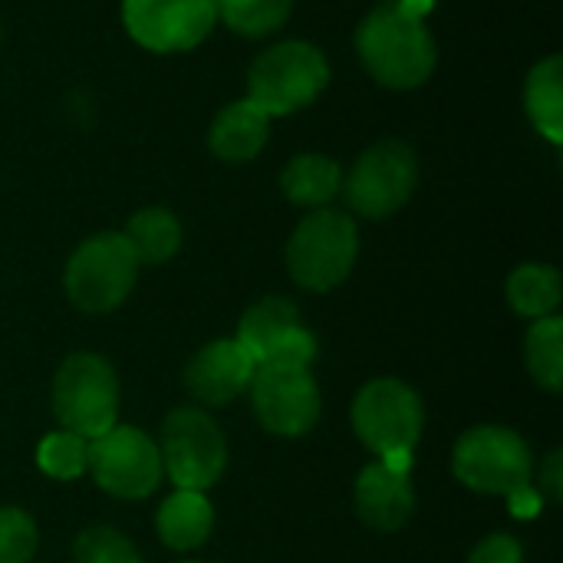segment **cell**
I'll return each instance as SVG.
<instances>
[{"mask_svg": "<svg viewBox=\"0 0 563 563\" xmlns=\"http://www.w3.org/2000/svg\"><path fill=\"white\" fill-rule=\"evenodd\" d=\"M356 53L366 73L386 89H416L435 73V40L422 16L399 3H379L356 26Z\"/></svg>", "mask_w": 563, "mask_h": 563, "instance_id": "obj_1", "label": "cell"}, {"mask_svg": "<svg viewBox=\"0 0 563 563\" xmlns=\"http://www.w3.org/2000/svg\"><path fill=\"white\" fill-rule=\"evenodd\" d=\"M284 257L297 287L310 294H330L356 267L360 228L350 211L317 208L294 228Z\"/></svg>", "mask_w": 563, "mask_h": 563, "instance_id": "obj_2", "label": "cell"}, {"mask_svg": "<svg viewBox=\"0 0 563 563\" xmlns=\"http://www.w3.org/2000/svg\"><path fill=\"white\" fill-rule=\"evenodd\" d=\"M53 416L59 429L82 435L86 442L119 426V376L99 353H73L59 363L49 389Z\"/></svg>", "mask_w": 563, "mask_h": 563, "instance_id": "obj_3", "label": "cell"}, {"mask_svg": "<svg viewBox=\"0 0 563 563\" xmlns=\"http://www.w3.org/2000/svg\"><path fill=\"white\" fill-rule=\"evenodd\" d=\"M330 86L327 56L307 40H284L257 53L247 69V99L261 106L271 119L290 115L317 102Z\"/></svg>", "mask_w": 563, "mask_h": 563, "instance_id": "obj_4", "label": "cell"}, {"mask_svg": "<svg viewBox=\"0 0 563 563\" xmlns=\"http://www.w3.org/2000/svg\"><path fill=\"white\" fill-rule=\"evenodd\" d=\"M139 267L142 264L122 231H99L69 254L63 287L76 310L112 313L129 300L139 280Z\"/></svg>", "mask_w": 563, "mask_h": 563, "instance_id": "obj_5", "label": "cell"}, {"mask_svg": "<svg viewBox=\"0 0 563 563\" xmlns=\"http://www.w3.org/2000/svg\"><path fill=\"white\" fill-rule=\"evenodd\" d=\"M162 472L175 488L208 492L228 468V439L221 426L201 406L172 409L158 429Z\"/></svg>", "mask_w": 563, "mask_h": 563, "instance_id": "obj_6", "label": "cell"}, {"mask_svg": "<svg viewBox=\"0 0 563 563\" xmlns=\"http://www.w3.org/2000/svg\"><path fill=\"white\" fill-rule=\"evenodd\" d=\"M455 478L475 495L508 498L518 488L531 485L534 459L528 442L508 426H472L459 435L452 449Z\"/></svg>", "mask_w": 563, "mask_h": 563, "instance_id": "obj_7", "label": "cell"}, {"mask_svg": "<svg viewBox=\"0 0 563 563\" xmlns=\"http://www.w3.org/2000/svg\"><path fill=\"white\" fill-rule=\"evenodd\" d=\"M350 419L356 439L376 459L416 455L426 426V406L409 383L396 376H379L356 393Z\"/></svg>", "mask_w": 563, "mask_h": 563, "instance_id": "obj_8", "label": "cell"}, {"mask_svg": "<svg viewBox=\"0 0 563 563\" xmlns=\"http://www.w3.org/2000/svg\"><path fill=\"white\" fill-rule=\"evenodd\" d=\"M419 185V162L406 142L383 139L369 145L350 172H343L340 195L346 208L369 221H386L412 198Z\"/></svg>", "mask_w": 563, "mask_h": 563, "instance_id": "obj_9", "label": "cell"}, {"mask_svg": "<svg viewBox=\"0 0 563 563\" xmlns=\"http://www.w3.org/2000/svg\"><path fill=\"white\" fill-rule=\"evenodd\" d=\"M247 396L261 429L277 439H303L320 422L323 399L313 366L264 360L257 363Z\"/></svg>", "mask_w": 563, "mask_h": 563, "instance_id": "obj_10", "label": "cell"}, {"mask_svg": "<svg viewBox=\"0 0 563 563\" xmlns=\"http://www.w3.org/2000/svg\"><path fill=\"white\" fill-rule=\"evenodd\" d=\"M89 475L106 495L119 501H142L155 495L165 478L158 442L135 426H112L106 435L89 442Z\"/></svg>", "mask_w": 563, "mask_h": 563, "instance_id": "obj_11", "label": "cell"}, {"mask_svg": "<svg viewBox=\"0 0 563 563\" xmlns=\"http://www.w3.org/2000/svg\"><path fill=\"white\" fill-rule=\"evenodd\" d=\"M129 36L148 53H188L218 23L214 0H122Z\"/></svg>", "mask_w": 563, "mask_h": 563, "instance_id": "obj_12", "label": "cell"}, {"mask_svg": "<svg viewBox=\"0 0 563 563\" xmlns=\"http://www.w3.org/2000/svg\"><path fill=\"white\" fill-rule=\"evenodd\" d=\"M257 373V360L231 336L205 343L185 366V389L201 409H221L238 402Z\"/></svg>", "mask_w": 563, "mask_h": 563, "instance_id": "obj_13", "label": "cell"}, {"mask_svg": "<svg viewBox=\"0 0 563 563\" xmlns=\"http://www.w3.org/2000/svg\"><path fill=\"white\" fill-rule=\"evenodd\" d=\"M353 505L369 531L376 534L402 531L416 515L412 472H396L383 462L366 465L353 485Z\"/></svg>", "mask_w": 563, "mask_h": 563, "instance_id": "obj_14", "label": "cell"}, {"mask_svg": "<svg viewBox=\"0 0 563 563\" xmlns=\"http://www.w3.org/2000/svg\"><path fill=\"white\" fill-rule=\"evenodd\" d=\"M267 139H271V115L261 106H254L247 96L224 106L214 115L211 132H208L211 152L221 162H231V165L257 158L261 148L267 145Z\"/></svg>", "mask_w": 563, "mask_h": 563, "instance_id": "obj_15", "label": "cell"}, {"mask_svg": "<svg viewBox=\"0 0 563 563\" xmlns=\"http://www.w3.org/2000/svg\"><path fill=\"white\" fill-rule=\"evenodd\" d=\"M155 531L175 554L205 548L214 531V505L208 501V492L175 488L155 515Z\"/></svg>", "mask_w": 563, "mask_h": 563, "instance_id": "obj_16", "label": "cell"}, {"mask_svg": "<svg viewBox=\"0 0 563 563\" xmlns=\"http://www.w3.org/2000/svg\"><path fill=\"white\" fill-rule=\"evenodd\" d=\"M343 185V168L340 162L317 155V152H303L294 155L284 172H280V191L290 205L297 208H330V201L340 195Z\"/></svg>", "mask_w": 563, "mask_h": 563, "instance_id": "obj_17", "label": "cell"}, {"mask_svg": "<svg viewBox=\"0 0 563 563\" xmlns=\"http://www.w3.org/2000/svg\"><path fill=\"white\" fill-rule=\"evenodd\" d=\"M300 323H303V317H300L294 300H287V297H264V300H257L254 307L244 310L234 340L261 363Z\"/></svg>", "mask_w": 563, "mask_h": 563, "instance_id": "obj_18", "label": "cell"}, {"mask_svg": "<svg viewBox=\"0 0 563 563\" xmlns=\"http://www.w3.org/2000/svg\"><path fill=\"white\" fill-rule=\"evenodd\" d=\"M508 307L525 320L554 317L563 300L561 271L551 264H521L505 280Z\"/></svg>", "mask_w": 563, "mask_h": 563, "instance_id": "obj_19", "label": "cell"}, {"mask_svg": "<svg viewBox=\"0 0 563 563\" xmlns=\"http://www.w3.org/2000/svg\"><path fill=\"white\" fill-rule=\"evenodd\" d=\"M525 109L534 129L551 139L554 145L563 142V59L554 53L531 66L525 82Z\"/></svg>", "mask_w": 563, "mask_h": 563, "instance_id": "obj_20", "label": "cell"}, {"mask_svg": "<svg viewBox=\"0 0 563 563\" xmlns=\"http://www.w3.org/2000/svg\"><path fill=\"white\" fill-rule=\"evenodd\" d=\"M122 238L135 251L139 264H165L181 247V224L168 208H142L129 218Z\"/></svg>", "mask_w": 563, "mask_h": 563, "instance_id": "obj_21", "label": "cell"}, {"mask_svg": "<svg viewBox=\"0 0 563 563\" xmlns=\"http://www.w3.org/2000/svg\"><path fill=\"white\" fill-rule=\"evenodd\" d=\"M525 363L531 379L548 389V393H561L563 389V320L544 317V320H531L528 336H525Z\"/></svg>", "mask_w": 563, "mask_h": 563, "instance_id": "obj_22", "label": "cell"}, {"mask_svg": "<svg viewBox=\"0 0 563 563\" xmlns=\"http://www.w3.org/2000/svg\"><path fill=\"white\" fill-rule=\"evenodd\" d=\"M218 20L238 36L261 40L280 30L294 10V0H214Z\"/></svg>", "mask_w": 563, "mask_h": 563, "instance_id": "obj_23", "label": "cell"}, {"mask_svg": "<svg viewBox=\"0 0 563 563\" xmlns=\"http://www.w3.org/2000/svg\"><path fill=\"white\" fill-rule=\"evenodd\" d=\"M36 465L53 482H76L89 472V442L76 432H49L36 445Z\"/></svg>", "mask_w": 563, "mask_h": 563, "instance_id": "obj_24", "label": "cell"}, {"mask_svg": "<svg viewBox=\"0 0 563 563\" xmlns=\"http://www.w3.org/2000/svg\"><path fill=\"white\" fill-rule=\"evenodd\" d=\"M73 563H145L142 554L135 551V544L109 528V525H96L76 534L73 541Z\"/></svg>", "mask_w": 563, "mask_h": 563, "instance_id": "obj_25", "label": "cell"}, {"mask_svg": "<svg viewBox=\"0 0 563 563\" xmlns=\"http://www.w3.org/2000/svg\"><path fill=\"white\" fill-rule=\"evenodd\" d=\"M40 548L36 521L13 505H0V563H30Z\"/></svg>", "mask_w": 563, "mask_h": 563, "instance_id": "obj_26", "label": "cell"}, {"mask_svg": "<svg viewBox=\"0 0 563 563\" xmlns=\"http://www.w3.org/2000/svg\"><path fill=\"white\" fill-rule=\"evenodd\" d=\"M264 360H274V363H297V366H313V360H317V336L300 323V327H294ZM261 360V363H264Z\"/></svg>", "mask_w": 563, "mask_h": 563, "instance_id": "obj_27", "label": "cell"}, {"mask_svg": "<svg viewBox=\"0 0 563 563\" xmlns=\"http://www.w3.org/2000/svg\"><path fill=\"white\" fill-rule=\"evenodd\" d=\"M468 563H525V548L518 538L495 531L485 541H478L468 554Z\"/></svg>", "mask_w": 563, "mask_h": 563, "instance_id": "obj_28", "label": "cell"}, {"mask_svg": "<svg viewBox=\"0 0 563 563\" xmlns=\"http://www.w3.org/2000/svg\"><path fill=\"white\" fill-rule=\"evenodd\" d=\"M538 492L548 505H561L563 501V452L554 449L544 465L538 468Z\"/></svg>", "mask_w": 563, "mask_h": 563, "instance_id": "obj_29", "label": "cell"}, {"mask_svg": "<svg viewBox=\"0 0 563 563\" xmlns=\"http://www.w3.org/2000/svg\"><path fill=\"white\" fill-rule=\"evenodd\" d=\"M544 505H548V501L541 498V492H538L534 485H525V488H518L515 495H508V508H511V515L521 518V521L541 518Z\"/></svg>", "mask_w": 563, "mask_h": 563, "instance_id": "obj_30", "label": "cell"}, {"mask_svg": "<svg viewBox=\"0 0 563 563\" xmlns=\"http://www.w3.org/2000/svg\"><path fill=\"white\" fill-rule=\"evenodd\" d=\"M383 3H396V0H383Z\"/></svg>", "mask_w": 563, "mask_h": 563, "instance_id": "obj_31", "label": "cell"}, {"mask_svg": "<svg viewBox=\"0 0 563 563\" xmlns=\"http://www.w3.org/2000/svg\"><path fill=\"white\" fill-rule=\"evenodd\" d=\"M181 563H198V561H181Z\"/></svg>", "mask_w": 563, "mask_h": 563, "instance_id": "obj_32", "label": "cell"}]
</instances>
